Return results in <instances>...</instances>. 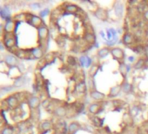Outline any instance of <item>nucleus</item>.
Instances as JSON below:
<instances>
[{
	"mask_svg": "<svg viewBox=\"0 0 148 134\" xmlns=\"http://www.w3.org/2000/svg\"><path fill=\"white\" fill-rule=\"evenodd\" d=\"M26 22L30 24L31 25H32L33 27H36L37 29L42 25H44L42 18L37 15L31 14V13H26Z\"/></svg>",
	"mask_w": 148,
	"mask_h": 134,
	"instance_id": "obj_1",
	"label": "nucleus"
},
{
	"mask_svg": "<svg viewBox=\"0 0 148 134\" xmlns=\"http://www.w3.org/2000/svg\"><path fill=\"white\" fill-rule=\"evenodd\" d=\"M37 30H38V42L43 44H45V42L47 40V38L49 37V29L45 25H42Z\"/></svg>",
	"mask_w": 148,
	"mask_h": 134,
	"instance_id": "obj_2",
	"label": "nucleus"
},
{
	"mask_svg": "<svg viewBox=\"0 0 148 134\" xmlns=\"http://www.w3.org/2000/svg\"><path fill=\"white\" fill-rule=\"evenodd\" d=\"M5 102L6 103L7 107L11 108V109H15L18 107V104H19V99L16 96V94H12V95H9L5 99Z\"/></svg>",
	"mask_w": 148,
	"mask_h": 134,
	"instance_id": "obj_3",
	"label": "nucleus"
},
{
	"mask_svg": "<svg viewBox=\"0 0 148 134\" xmlns=\"http://www.w3.org/2000/svg\"><path fill=\"white\" fill-rule=\"evenodd\" d=\"M27 104H28L30 109L37 110V109H38V107L40 105V99H39V98L32 95L27 98Z\"/></svg>",
	"mask_w": 148,
	"mask_h": 134,
	"instance_id": "obj_4",
	"label": "nucleus"
},
{
	"mask_svg": "<svg viewBox=\"0 0 148 134\" xmlns=\"http://www.w3.org/2000/svg\"><path fill=\"white\" fill-rule=\"evenodd\" d=\"M93 15L101 21H107L108 19V12L103 8H97L93 12Z\"/></svg>",
	"mask_w": 148,
	"mask_h": 134,
	"instance_id": "obj_5",
	"label": "nucleus"
},
{
	"mask_svg": "<svg viewBox=\"0 0 148 134\" xmlns=\"http://www.w3.org/2000/svg\"><path fill=\"white\" fill-rule=\"evenodd\" d=\"M51 128H53V124L51 120H44V121L40 122L38 124V131L40 133L47 132Z\"/></svg>",
	"mask_w": 148,
	"mask_h": 134,
	"instance_id": "obj_6",
	"label": "nucleus"
},
{
	"mask_svg": "<svg viewBox=\"0 0 148 134\" xmlns=\"http://www.w3.org/2000/svg\"><path fill=\"white\" fill-rule=\"evenodd\" d=\"M113 9H114V12H115V15L118 17V18H122L124 16V11H125V6L124 5L121 3V2H115L114 3V5H113Z\"/></svg>",
	"mask_w": 148,
	"mask_h": 134,
	"instance_id": "obj_7",
	"label": "nucleus"
},
{
	"mask_svg": "<svg viewBox=\"0 0 148 134\" xmlns=\"http://www.w3.org/2000/svg\"><path fill=\"white\" fill-rule=\"evenodd\" d=\"M111 54L112 56L118 60H122L125 57V52L121 48L119 47H114L111 49Z\"/></svg>",
	"mask_w": 148,
	"mask_h": 134,
	"instance_id": "obj_8",
	"label": "nucleus"
},
{
	"mask_svg": "<svg viewBox=\"0 0 148 134\" xmlns=\"http://www.w3.org/2000/svg\"><path fill=\"white\" fill-rule=\"evenodd\" d=\"M4 61H5V63L7 65L11 66V67L16 66L18 64V62L17 57L14 55H12V54H6L4 57Z\"/></svg>",
	"mask_w": 148,
	"mask_h": 134,
	"instance_id": "obj_9",
	"label": "nucleus"
},
{
	"mask_svg": "<svg viewBox=\"0 0 148 134\" xmlns=\"http://www.w3.org/2000/svg\"><path fill=\"white\" fill-rule=\"evenodd\" d=\"M67 109L64 105H58L53 111V114L57 118H64L67 115Z\"/></svg>",
	"mask_w": 148,
	"mask_h": 134,
	"instance_id": "obj_10",
	"label": "nucleus"
},
{
	"mask_svg": "<svg viewBox=\"0 0 148 134\" xmlns=\"http://www.w3.org/2000/svg\"><path fill=\"white\" fill-rule=\"evenodd\" d=\"M101 105H100V102H96V103H92L88 106V112L92 114V115H96L98 113H100L101 111Z\"/></svg>",
	"mask_w": 148,
	"mask_h": 134,
	"instance_id": "obj_11",
	"label": "nucleus"
},
{
	"mask_svg": "<svg viewBox=\"0 0 148 134\" xmlns=\"http://www.w3.org/2000/svg\"><path fill=\"white\" fill-rule=\"evenodd\" d=\"M90 97L95 100V101H98V102H101L105 99L106 98V95L97 90H94V91H91L90 92Z\"/></svg>",
	"mask_w": 148,
	"mask_h": 134,
	"instance_id": "obj_12",
	"label": "nucleus"
},
{
	"mask_svg": "<svg viewBox=\"0 0 148 134\" xmlns=\"http://www.w3.org/2000/svg\"><path fill=\"white\" fill-rule=\"evenodd\" d=\"M2 43L4 44V45L5 46V48L6 49H9V50L12 49L15 46V44H16V41H15L14 38L12 37V36H10V37H5Z\"/></svg>",
	"mask_w": 148,
	"mask_h": 134,
	"instance_id": "obj_13",
	"label": "nucleus"
},
{
	"mask_svg": "<svg viewBox=\"0 0 148 134\" xmlns=\"http://www.w3.org/2000/svg\"><path fill=\"white\" fill-rule=\"evenodd\" d=\"M79 64L82 67H85V68H89V67H92V60L91 57H87V56H81L79 59Z\"/></svg>",
	"mask_w": 148,
	"mask_h": 134,
	"instance_id": "obj_14",
	"label": "nucleus"
},
{
	"mask_svg": "<svg viewBox=\"0 0 148 134\" xmlns=\"http://www.w3.org/2000/svg\"><path fill=\"white\" fill-rule=\"evenodd\" d=\"M122 42L125 45H131L134 43V36L130 32H125L122 37Z\"/></svg>",
	"mask_w": 148,
	"mask_h": 134,
	"instance_id": "obj_15",
	"label": "nucleus"
},
{
	"mask_svg": "<svg viewBox=\"0 0 148 134\" xmlns=\"http://www.w3.org/2000/svg\"><path fill=\"white\" fill-rule=\"evenodd\" d=\"M84 39L89 44H93L96 43V37L92 31H86L84 34Z\"/></svg>",
	"mask_w": 148,
	"mask_h": 134,
	"instance_id": "obj_16",
	"label": "nucleus"
},
{
	"mask_svg": "<svg viewBox=\"0 0 148 134\" xmlns=\"http://www.w3.org/2000/svg\"><path fill=\"white\" fill-rule=\"evenodd\" d=\"M64 11L68 14H73V13L78 12V11H81V9L78 5H76L66 4V5L64 6Z\"/></svg>",
	"mask_w": 148,
	"mask_h": 134,
	"instance_id": "obj_17",
	"label": "nucleus"
},
{
	"mask_svg": "<svg viewBox=\"0 0 148 134\" xmlns=\"http://www.w3.org/2000/svg\"><path fill=\"white\" fill-rule=\"evenodd\" d=\"M81 129V125L79 122H71L70 123V124L68 125V132L70 134H74L76 131H78L79 130Z\"/></svg>",
	"mask_w": 148,
	"mask_h": 134,
	"instance_id": "obj_18",
	"label": "nucleus"
},
{
	"mask_svg": "<svg viewBox=\"0 0 148 134\" xmlns=\"http://www.w3.org/2000/svg\"><path fill=\"white\" fill-rule=\"evenodd\" d=\"M3 28H4L5 33H10L11 34L15 29V22L12 20L6 21L5 23V25H3Z\"/></svg>",
	"mask_w": 148,
	"mask_h": 134,
	"instance_id": "obj_19",
	"label": "nucleus"
},
{
	"mask_svg": "<svg viewBox=\"0 0 148 134\" xmlns=\"http://www.w3.org/2000/svg\"><path fill=\"white\" fill-rule=\"evenodd\" d=\"M32 55L34 58H41L44 57V50L42 46L35 47L32 50Z\"/></svg>",
	"mask_w": 148,
	"mask_h": 134,
	"instance_id": "obj_20",
	"label": "nucleus"
},
{
	"mask_svg": "<svg viewBox=\"0 0 148 134\" xmlns=\"http://www.w3.org/2000/svg\"><path fill=\"white\" fill-rule=\"evenodd\" d=\"M106 36H107V41H117L118 40L117 31L112 28L106 30Z\"/></svg>",
	"mask_w": 148,
	"mask_h": 134,
	"instance_id": "obj_21",
	"label": "nucleus"
},
{
	"mask_svg": "<svg viewBox=\"0 0 148 134\" xmlns=\"http://www.w3.org/2000/svg\"><path fill=\"white\" fill-rule=\"evenodd\" d=\"M25 82H26V78H25V76L21 75V76H19V77H18V78L15 79L14 83H13V86H14L15 88H19V87L23 86V85L25 84Z\"/></svg>",
	"mask_w": 148,
	"mask_h": 134,
	"instance_id": "obj_22",
	"label": "nucleus"
},
{
	"mask_svg": "<svg viewBox=\"0 0 148 134\" xmlns=\"http://www.w3.org/2000/svg\"><path fill=\"white\" fill-rule=\"evenodd\" d=\"M122 91V89H121V85H115V86H113V87H112L111 89H110V92H109V94H108V97L109 98H115V97H117L119 94V92Z\"/></svg>",
	"mask_w": 148,
	"mask_h": 134,
	"instance_id": "obj_23",
	"label": "nucleus"
},
{
	"mask_svg": "<svg viewBox=\"0 0 148 134\" xmlns=\"http://www.w3.org/2000/svg\"><path fill=\"white\" fill-rule=\"evenodd\" d=\"M86 89H87V85L83 80L79 82L75 86V91L78 93H85L86 92Z\"/></svg>",
	"mask_w": 148,
	"mask_h": 134,
	"instance_id": "obj_24",
	"label": "nucleus"
},
{
	"mask_svg": "<svg viewBox=\"0 0 148 134\" xmlns=\"http://www.w3.org/2000/svg\"><path fill=\"white\" fill-rule=\"evenodd\" d=\"M110 53H111V49L109 47H104L99 50L98 57L99 58H104V57H106Z\"/></svg>",
	"mask_w": 148,
	"mask_h": 134,
	"instance_id": "obj_25",
	"label": "nucleus"
},
{
	"mask_svg": "<svg viewBox=\"0 0 148 134\" xmlns=\"http://www.w3.org/2000/svg\"><path fill=\"white\" fill-rule=\"evenodd\" d=\"M28 127H29L28 121H21V122L18 123V124H17V128H18V132H24V131H27Z\"/></svg>",
	"mask_w": 148,
	"mask_h": 134,
	"instance_id": "obj_26",
	"label": "nucleus"
},
{
	"mask_svg": "<svg viewBox=\"0 0 148 134\" xmlns=\"http://www.w3.org/2000/svg\"><path fill=\"white\" fill-rule=\"evenodd\" d=\"M121 89H122V92L125 93V94H129L132 92V85L127 82V81H125L122 85H121Z\"/></svg>",
	"mask_w": 148,
	"mask_h": 134,
	"instance_id": "obj_27",
	"label": "nucleus"
},
{
	"mask_svg": "<svg viewBox=\"0 0 148 134\" xmlns=\"http://www.w3.org/2000/svg\"><path fill=\"white\" fill-rule=\"evenodd\" d=\"M145 59L143 58V57H140V58H138V59L136 61V63L134 64L133 68H134L135 70H140V69H142L143 67L145 66Z\"/></svg>",
	"mask_w": 148,
	"mask_h": 134,
	"instance_id": "obj_28",
	"label": "nucleus"
},
{
	"mask_svg": "<svg viewBox=\"0 0 148 134\" xmlns=\"http://www.w3.org/2000/svg\"><path fill=\"white\" fill-rule=\"evenodd\" d=\"M13 20L17 22H22V21H26V13H19L17 14L13 17Z\"/></svg>",
	"mask_w": 148,
	"mask_h": 134,
	"instance_id": "obj_29",
	"label": "nucleus"
},
{
	"mask_svg": "<svg viewBox=\"0 0 148 134\" xmlns=\"http://www.w3.org/2000/svg\"><path fill=\"white\" fill-rule=\"evenodd\" d=\"M139 111H140L139 106H138V105H133V106L131 108V110H130V115H131V117L134 118V117H136V116L139 113Z\"/></svg>",
	"mask_w": 148,
	"mask_h": 134,
	"instance_id": "obj_30",
	"label": "nucleus"
},
{
	"mask_svg": "<svg viewBox=\"0 0 148 134\" xmlns=\"http://www.w3.org/2000/svg\"><path fill=\"white\" fill-rule=\"evenodd\" d=\"M91 119H92V123L94 124V125H95V126H98V127L102 126V124H103V121H102V119H101L100 118L94 116V117H91Z\"/></svg>",
	"mask_w": 148,
	"mask_h": 134,
	"instance_id": "obj_31",
	"label": "nucleus"
},
{
	"mask_svg": "<svg viewBox=\"0 0 148 134\" xmlns=\"http://www.w3.org/2000/svg\"><path fill=\"white\" fill-rule=\"evenodd\" d=\"M1 134H15V131L12 127L5 126L1 130Z\"/></svg>",
	"mask_w": 148,
	"mask_h": 134,
	"instance_id": "obj_32",
	"label": "nucleus"
},
{
	"mask_svg": "<svg viewBox=\"0 0 148 134\" xmlns=\"http://www.w3.org/2000/svg\"><path fill=\"white\" fill-rule=\"evenodd\" d=\"M98 70H99V67H98V65H96V64H93V65L91 67L90 71H89L90 77H91V78H94V77L96 76V74L98 73Z\"/></svg>",
	"mask_w": 148,
	"mask_h": 134,
	"instance_id": "obj_33",
	"label": "nucleus"
},
{
	"mask_svg": "<svg viewBox=\"0 0 148 134\" xmlns=\"http://www.w3.org/2000/svg\"><path fill=\"white\" fill-rule=\"evenodd\" d=\"M87 85L90 89V92L91 91H94L96 90V85H95V82H94V79L93 78H89L88 80H87Z\"/></svg>",
	"mask_w": 148,
	"mask_h": 134,
	"instance_id": "obj_34",
	"label": "nucleus"
},
{
	"mask_svg": "<svg viewBox=\"0 0 148 134\" xmlns=\"http://www.w3.org/2000/svg\"><path fill=\"white\" fill-rule=\"evenodd\" d=\"M26 51H25V50H16V51H15V55L17 56V57H21V58H25V57H27L26 56ZM26 58V57H25Z\"/></svg>",
	"mask_w": 148,
	"mask_h": 134,
	"instance_id": "obj_35",
	"label": "nucleus"
},
{
	"mask_svg": "<svg viewBox=\"0 0 148 134\" xmlns=\"http://www.w3.org/2000/svg\"><path fill=\"white\" fill-rule=\"evenodd\" d=\"M44 59L45 60V62H46L47 64H49V63H51V62H53V61L55 60V57L53 56V53L51 52V53L45 55V57H44Z\"/></svg>",
	"mask_w": 148,
	"mask_h": 134,
	"instance_id": "obj_36",
	"label": "nucleus"
},
{
	"mask_svg": "<svg viewBox=\"0 0 148 134\" xmlns=\"http://www.w3.org/2000/svg\"><path fill=\"white\" fill-rule=\"evenodd\" d=\"M14 86H10V85H7V86H2L1 87V92L2 93H6V92H12L14 90Z\"/></svg>",
	"mask_w": 148,
	"mask_h": 134,
	"instance_id": "obj_37",
	"label": "nucleus"
},
{
	"mask_svg": "<svg viewBox=\"0 0 148 134\" xmlns=\"http://www.w3.org/2000/svg\"><path fill=\"white\" fill-rule=\"evenodd\" d=\"M49 14H50V10H49L48 8H45V9L40 11V12H39V17H40V18H45V17H47Z\"/></svg>",
	"mask_w": 148,
	"mask_h": 134,
	"instance_id": "obj_38",
	"label": "nucleus"
},
{
	"mask_svg": "<svg viewBox=\"0 0 148 134\" xmlns=\"http://www.w3.org/2000/svg\"><path fill=\"white\" fill-rule=\"evenodd\" d=\"M119 71H120V72L122 73L123 76H125L126 74L127 70H126V64H124V63L120 64V65H119Z\"/></svg>",
	"mask_w": 148,
	"mask_h": 134,
	"instance_id": "obj_39",
	"label": "nucleus"
},
{
	"mask_svg": "<svg viewBox=\"0 0 148 134\" xmlns=\"http://www.w3.org/2000/svg\"><path fill=\"white\" fill-rule=\"evenodd\" d=\"M67 61H68L70 65H75L76 64V59L72 56H69L68 58H67Z\"/></svg>",
	"mask_w": 148,
	"mask_h": 134,
	"instance_id": "obj_40",
	"label": "nucleus"
},
{
	"mask_svg": "<svg viewBox=\"0 0 148 134\" xmlns=\"http://www.w3.org/2000/svg\"><path fill=\"white\" fill-rule=\"evenodd\" d=\"M30 6H31L32 9H39L41 7L40 4H38V3H32V4L30 5Z\"/></svg>",
	"mask_w": 148,
	"mask_h": 134,
	"instance_id": "obj_41",
	"label": "nucleus"
},
{
	"mask_svg": "<svg viewBox=\"0 0 148 134\" xmlns=\"http://www.w3.org/2000/svg\"><path fill=\"white\" fill-rule=\"evenodd\" d=\"M143 18L145 21L148 22V10H145V12H143Z\"/></svg>",
	"mask_w": 148,
	"mask_h": 134,
	"instance_id": "obj_42",
	"label": "nucleus"
},
{
	"mask_svg": "<svg viewBox=\"0 0 148 134\" xmlns=\"http://www.w3.org/2000/svg\"><path fill=\"white\" fill-rule=\"evenodd\" d=\"M134 60H135V58H134V57H133V56H131V57H128V61H129L130 63H133V62H134Z\"/></svg>",
	"mask_w": 148,
	"mask_h": 134,
	"instance_id": "obj_43",
	"label": "nucleus"
},
{
	"mask_svg": "<svg viewBox=\"0 0 148 134\" xmlns=\"http://www.w3.org/2000/svg\"><path fill=\"white\" fill-rule=\"evenodd\" d=\"M56 134H66V132H56Z\"/></svg>",
	"mask_w": 148,
	"mask_h": 134,
	"instance_id": "obj_44",
	"label": "nucleus"
},
{
	"mask_svg": "<svg viewBox=\"0 0 148 134\" xmlns=\"http://www.w3.org/2000/svg\"><path fill=\"white\" fill-rule=\"evenodd\" d=\"M146 131H147V133H148V127L146 128Z\"/></svg>",
	"mask_w": 148,
	"mask_h": 134,
	"instance_id": "obj_45",
	"label": "nucleus"
}]
</instances>
